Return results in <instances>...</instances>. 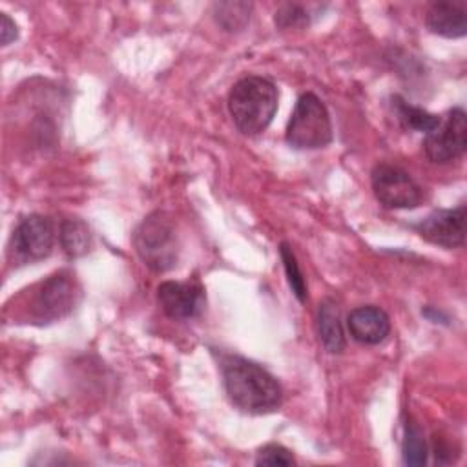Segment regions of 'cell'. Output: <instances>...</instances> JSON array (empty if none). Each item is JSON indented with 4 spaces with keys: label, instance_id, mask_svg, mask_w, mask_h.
<instances>
[{
    "label": "cell",
    "instance_id": "cell-1",
    "mask_svg": "<svg viewBox=\"0 0 467 467\" xmlns=\"http://www.w3.org/2000/svg\"><path fill=\"white\" fill-rule=\"evenodd\" d=\"M221 370L226 394L237 409L252 414L279 409L283 401L281 385L257 363L241 356H224Z\"/></svg>",
    "mask_w": 467,
    "mask_h": 467
},
{
    "label": "cell",
    "instance_id": "cell-2",
    "mask_svg": "<svg viewBox=\"0 0 467 467\" xmlns=\"http://www.w3.org/2000/svg\"><path fill=\"white\" fill-rule=\"evenodd\" d=\"M277 88L257 75L243 77L228 95V109L235 128L248 137L263 133L277 111Z\"/></svg>",
    "mask_w": 467,
    "mask_h": 467
},
{
    "label": "cell",
    "instance_id": "cell-3",
    "mask_svg": "<svg viewBox=\"0 0 467 467\" xmlns=\"http://www.w3.org/2000/svg\"><path fill=\"white\" fill-rule=\"evenodd\" d=\"M133 246L140 261L153 272H166L177 265L179 235L166 212L150 213L133 234Z\"/></svg>",
    "mask_w": 467,
    "mask_h": 467
},
{
    "label": "cell",
    "instance_id": "cell-4",
    "mask_svg": "<svg viewBox=\"0 0 467 467\" xmlns=\"http://www.w3.org/2000/svg\"><path fill=\"white\" fill-rule=\"evenodd\" d=\"M330 140L332 122L327 106L314 93L301 95L286 126V142L297 150H316Z\"/></svg>",
    "mask_w": 467,
    "mask_h": 467
},
{
    "label": "cell",
    "instance_id": "cell-5",
    "mask_svg": "<svg viewBox=\"0 0 467 467\" xmlns=\"http://www.w3.org/2000/svg\"><path fill=\"white\" fill-rule=\"evenodd\" d=\"M376 199L387 208H416L425 192L409 171L392 164H378L370 175Z\"/></svg>",
    "mask_w": 467,
    "mask_h": 467
},
{
    "label": "cell",
    "instance_id": "cell-6",
    "mask_svg": "<svg viewBox=\"0 0 467 467\" xmlns=\"http://www.w3.org/2000/svg\"><path fill=\"white\" fill-rule=\"evenodd\" d=\"M80 296L82 290L75 275L69 272H57L42 281L33 299V310L38 319L55 321L67 316L80 301Z\"/></svg>",
    "mask_w": 467,
    "mask_h": 467
},
{
    "label": "cell",
    "instance_id": "cell-7",
    "mask_svg": "<svg viewBox=\"0 0 467 467\" xmlns=\"http://www.w3.org/2000/svg\"><path fill=\"white\" fill-rule=\"evenodd\" d=\"M467 146V117L462 108H452L440 124L425 133V155L438 164L451 162L463 155Z\"/></svg>",
    "mask_w": 467,
    "mask_h": 467
},
{
    "label": "cell",
    "instance_id": "cell-8",
    "mask_svg": "<svg viewBox=\"0 0 467 467\" xmlns=\"http://www.w3.org/2000/svg\"><path fill=\"white\" fill-rule=\"evenodd\" d=\"M55 243L53 221L46 215H27L24 217L11 237V252L16 261L29 263L47 257Z\"/></svg>",
    "mask_w": 467,
    "mask_h": 467
},
{
    "label": "cell",
    "instance_id": "cell-9",
    "mask_svg": "<svg viewBox=\"0 0 467 467\" xmlns=\"http://www.w3.org/2000/svg\"><path fill=\"white\" fill-rule=\"evenodd\" d=\"M157 301L168 317L192 319L202 312L206 297L197 281H164L157 288Z\"/></svg>",
    "mask_w": 467,
    "mask_h": 467
},
{
    "label": "cell",
    "instance_id": "cell-10",
    "mask_svg": "<svg viewBox=\"0 0 467 467\" xmlns=\"http://www.w3.org/2000/svg\"><path fill=\"white\" fill-rule=\"evenodd\" d=\"M414 230L432 244L445 248L462 246L465 241V204L452 210H436L414 224Z\"/></svg>",
    "mask_w": 467,
    "mask_h": 467
},
{
    "label": "cell",
    "instance_id": "cell-11",
    "mask_svg": "<svg viewBox=\"0 0 467 467\" xmlns=\"http://www.w3.org/2000/svg\"><path fill=\"white\" fill-rule=\"evenodd\" d=\"M431 33L445 38H460L467 33V2L441 0L434 2L425 16Z\"/></svg>",
    "mask_w": 467,
    "mask_h": 467
},
{
    "label": "cell",
    "instance_id": "cell-12",
    "mask_svg": "<svg viewBox=\"0 0 467 467\" xmlns=\"http://www.w3.org/2000/svg\"><path fill=\"white\" fill-rule=\"evenodd\" d=\"M347 327L350 336L363 345H378L390 332V319L385 310L376 305L358 306L348 314Z\"/></svg>",
    "mask_w": 467,
    "mask_h": 467
},
{
    "label": "cell",
    "instance_id": "cell-13",
    "mask_svg": "<svg viewBox=\"0 0 467 467\" xmlns=\"http://www.w3.org/2000/svg\"><path fill=\"white\" fill-rule=\"evenodd\" d=\"M316 330L321 345L330 354H339L345 348V334L341 327L339 310L334 301L325 299L317 308L316 317Z\"/></svg>",
    "mask_w": 467,
    "mask_h": 467
},
{
    "label": "cell",
    "instance_id": "cell-14",
    "mask_svg": "<svg viewBox=\"0 0 467 467\" xmlns=\"http://www.w3.org/2000/svg\"><path fill=\"white\" fill-rule=\"evenodd\" d=\"M58 237L60 246L67 257H82L91 248V230L82 219H64L60 224Z\"/></svg>",
    "mask_w": 467,
    "mask_h": 467
},
{
    "label": "cell",
    "instance_id": "cell-15",
    "mask_svg": "<svg viewBox=\"0 0 467 467\" xmlns=\"http://www.w3.org/2000/svg\"><path fill=\"white\" fill-rule=\"evenodd\" d=\"M392 108H394V113L400 120V124L405 128V130H414V131H432L438 124H440V117L434 115V113H429L427 109L423 108H418V106H412L409 102H405L401 97H392Z\"/></svg>",
    "mask_w": 467,
    "mask_h": 467
},
{
    "label": "cell",
    "instance_id": "cell-16",
    "mask_svg": "<svg viewBox=\"0 0 467 467\" xmlns=\"http://www.w3.org/2000/svg\"><path fill=\"white\" fill-rule=\"evenodd\" d=\"M215 22L228 33H237L246 27L254 5L250 2H215L213 4Z\"/></svg>",
    "mask_w": 467,
    "mask_h": 467
},
{
    "label": "cell",
    "instance_id": "cell-17",
    "mask_svg": "<svg viewBox=\"0 0 467 467\" xmlns=\"http://www.w3.org/2000/svg\"><path fill=\"white\" fill-rule=\"evenodd\" d=\"M401 452H403V462L407 465H423L427 462V454H429L427 443L423 440L420 427L414 421L405 423Z\"/></svg>",
    "mask_w": 467,
    "mask_h": 467
},
{
    "label": "cell",
    "instance_id": "cell-18",
    "mask_svg": "<svg viewBox=\"0 0 467 467\" xmlns=\"http://www.w3.org/2000/svg\"><path fill=\"white\" fill-rule=\"evenodd\" d=\"M279 254H281V261L285 265V272H286V279H288V285L294 292V296L303 303L306 299V285H305V277L299 270V265H297V259L292 252V248L283 243L279 246Z\"/></svg>",
    "mask_w": 467,
    "mask_h": 467
},
{
    "label": "cell",
    "instance_id": "cell-19",
    "mask_svg": "<svg viewBox=\"0 0 467 467\" xmlns=\"http://www.w3.org/2000/svg\"><path fill=\"white\" fill-rule=\"evenodd\" d=\"M274 22L279 29H305L310 24L308 11L299 4H283L274 16Z\"/></svg>",
    "mask_w": 467,
    "mask_h": 467
},
{
    "label": "cell",
    "instance_id": "cell-20",
    "mask_svg": "<svg viewBox=\"0 0 467 467\" xmlns=\"http://www.w3.org/2000/svg\"><path fill=\"white\" fill-rule=\"evenodd\" d=\"M257 465H270V467H290L296 463L292 452L288 449H285L283 445L277 443H268L263 449H259L257 458H255Z\"/></svg>",
    "mask_w": 467,
    "mask_h": 467
},
{
    "label": "cell",
    "instance_id": "cell-21",
    "mask_svg": "<svg viewBox=\"0 0 467 467\" xmlns=\"http://www.w3.org/2000/svg\"><path fill=\"white\" fill-rule=\"evenodd\" d=\"M0 38H2V46H7L18 38V27L7 16V13H0Z\"/></svg>",
    "mask_w": 467,
    "mask_h": 467
}]
</instances>
